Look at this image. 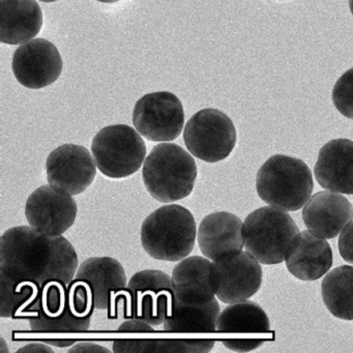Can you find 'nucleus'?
<instances>
[{
	"instance_id": "obj_19",
	"label": "nucleus",
	"mask_w": 353,
	"mask_h": 353,
	"mask_svg": "<svg viewBox=\"0 0 353 353\" xmlns=\"http://www.w3.org/2000/svg\"><path fill=\"white\" fill-rule=\"evenodd\" d=\"M314 173L323 189L353 195V141L334 139L322 146Z\"/></svg>"
},
{
	"instance_id": "obj_26",
	"label": "nucleus",
	"mask_w": 353,
	"mask_h": 353,
	"mask_svg": "<svg viewBox=\"0 0 353 353\" xmlns=\"http://www.w3.org/2000/svg\"><path fill=\"white\" fill-rule=\"evenodd\" d=\"M114 352L130 353H173L188 352L183 339L164 340V339H119L113 342Z\"/></svg>"
},
{
	"instance_id": "obj_13",
	"label": "nucleus",
	"mask_w": 353,
	"mask_h": 353,
	"mask_svg": "<svg viewBox=\"0 0 353 353\" xmlns=\"http://www.w3.org/2000/svg\"><path fill=\"white\" fill-rule=\"evenodd\" d=\"M97 169L92 154L78 144L59 146L46 160L48 183L73 196L83 193L94 183Z\"/></svg>"
},
{
	"instance_id": "obj_31",
	"label": "nucleus",
	"mask_w": 353,
	"mask_h": 353,
	"mask_svg": "<svg viewBox=\"0 0 353 353\" xmlns=\"http://www.w3.org/2000/svg\"><path fill=\"white\" fill-rule=\"evenodd\" d=\"M121 332H154V328L152 324L141 319H128L119 327Z\"/></svg>"
},
{
	"instance_id": "obj_37",
	"label": "nucleus",
	"mask_w": 353,
	"mask_h": 353,
	"mask_svg": "<svg viewBox=\"0 0 353 353\" xmlns=\"http://www.w3.org/2000/svg\"><path fill=\"white\" fill-rule=\"evenodd\" d=\"M40 1H43V3H55L57 0H40Z\"/></svg>"
},
{
	"instance_id": "obj_35",
	"label": "nucleus",
	"mask_w": 353,
	"mask_h": 353,
	"mask_svg": "<svg viewBox=\"0 0 353 353\" xmlns=\"http://www.w3.org/2000/svg\"><path fill=\"white\" fill-rule=\"evenodd\" d=\"M97 1H100V3H117L121 0H97Z\"/></svg>"
},
{
	"instance_id": "obj_32",
	"label": "nucleus",
	"mask_w": 353,
	"mask_h": 353,
	"mask_svg": "<svg viewBox=\"0 0 353 353\" xmlns=\"http://www.w3.org/2000/svg\"><path fill=\"white\" fill-rule=\"evenodd\" d=\"M69 352H106L110 353V350L108 348L101 346V345L97 344L94 342H80L75 343L72 346V348L69 349Z\"/></svg>"
},
{
	"instance_id": "obj_22",
	"label": "nucleus",
	"mask_w": 353,
	"mask_h": 353,
	"mask_svg": "<svg viewBox=\"0 0 353 353\" xmlns=\"http://www.w3.org/2000/svg\"><path fill=\"white\" fill-rule=\"evenodd\" d=\"M216 332L226 334H266L270 332V319L263 309L253 301L231 303L221 312Z\"/></svg>"
},
{
	"instance_id": "obj_34",
	"label": "nucleus",
	"mask_w": 353,
	"mask_h": 353,
	"mask_svg": "<svg viewBox=\"0 0 353 353\" xmlns=\"http://www.w3.org/2000/svg\"><path fill=\"white\" fill-rule=\"evenodd\" d=\"M46 343L52 345V346L63 348V347L73 346L76 340H74V339H49V340H46Z\"/></svg>"
},
{
	"instance_id": "obj_7",
	"label": "nucleus",
	"mask_w": 353,
	"mask_h": 353,
	"mask_svg": "<svg viewBox=\"0 0 353 353\" xmlns=\"http://www.w3.org/2000/svg\"><path fill=\"white\" fill-rule=\"evenodd\" d=\"M92 154L102 174L121 179L135 174L143 166L146 145L137 130L130 125H108L92 139Z\"/></svg>"
},
{
	"instance_id": "obj_16",
	"label": "nucleus",
	"mask_w": 353,
	"mask_h": 353,
	"mask_svg": "<svg viewBox=\"0 0 353 353\" xmlns=\"http://www.w3.org/2000/svg\"><path fill=\"white\" fill-rule=\"evenodd\" d=\"M301 216L309 231L323 239H332L352 220L353 206L341 194L319 192L305 203Z\"/></svg>"
},
{
	"instance_id": "obj_29",
	"label": "nucleus",
	"mask_w": 353,
	"mask_h": 353,
	"mask_svg": "<svg viewBox=\"0 0 353 353\" xmlns=\"http://www.w3.org/2000/svg\"><path fill=\"white\" fill-rule=\"evenodd\" d=\"M341 257L353 264V220H351L341 232L338 241Z\"/></svg>"
},
{
	"instance_id": "obj_12",
	"label": "nucleus",
	"mask_w": 353,
	"mask_h": 353,
	"mask_svg": "<svg viewBox=\"0 0 353 353\" xmlns=\"http://www.w3.org/2000/svg\"><path fill=\"white\" fill-rule=\"evenodd\" d=\"M12 68L21 85L30 90H41L59 79L63 72V59L53 43L45 39H34L15 51Z\"/></svg>"
},
{
	"instance_id": "obj_10",
	"label": "nucleus",
	"mask_w": 353,
	"mask_h": 353,
	"mask_svg": "<svg viewBox=\"0 0 353 353\" xmlns=\"http://www.w3.org/2000/svg\"><path fill=\"white\" fill-rule=\"evenodd\" d=\"M73 195L54 185H44L32 192L26 204V218L34 230L48 236H61L77 218Z\"/></svg>"
},
{
	"instance_id": "obj_30",
	"label": "nucleus",
	"mask_w": 353,
	"mask_h": 353,
	"mask_svg": "<svg viewBox=\"0 0 353 353\" xmlns=\"http://www.w3.org/2000/svg\"><path fill=\"white\" fill-rule=\"evenodd\" d=\"M188 352H210L214 348V339H183Z\"/></svg>"
},
{
	"instance_id": "obj_25",
	"label": "nucleus",
	"mask_w": 353,
	"mask_h": 353,
	"mask_svg": "<svg viewBox=\"0 0 353 353\" xmlns=\"http://www.w3.org/2000/svg\"><path fill=\"white\" fill-rule=\"evenodd\" d=\"M0 317L26 316L28 310L39 301L41 290L32 283L18 282L0 272Z\"/></svg>"
},
{
	"instance_id": "obj_6",
	"label": "nucleus",
	"mask_w": 353,
	"mask_h": 353,
	"mask_svg": "<svg viewBox=\"0 0 353 353\" xmlns=\"http://www.w3.org/2000/svg\"><path fill=\"white\" fill-rule=\"evenodd\" d=\"M243 233L245 250L262 264L272 265L284 261L299 230L286 210L264 206L245 218Z\"/></svg>"
},
{
	"instance_id": "obj_1",
	"label": "nucleus",
	"mask_w": 353,
	"mask_h": 353,
	"mask_svg": "<svg viewBox=\"0 0 353 353\" xmlns=\"http://www.w3.org/2000/svg\"><path fill=\"white\" fill-rule=\"evenodd\" d=\"M78 268L77 252L63 235L48 236L30 226H16L1 236L0 272L36 285L41 293L49 285L69 287Z\"/></svg>"
},
{
	"instance_id": "obj_18",
	"label": "nucleus",
	"mask_w": 353,
	"mask_h": 353,
	"mask_svg": "<svg viewBox=\"0 0 353 353\" xmlns=\"http://www.w3.org/2000/svg\"><path fill=\"white\" fill-rule=\"evenodd\" d=\"M172 287L175 297L185 305H205L216 297L212 260L188 256L173 268Z\"/></svg>"
},
{
	"instance_id": "obj_15",
	"label": "nucleus",
	"mask_w": 353,
	"mask_h": 353,
	"mask_svg": "<svg viewBox=\"0 0 353 353\" xmlns=\"http://www.w3.org/2000/svg\"><path fill=\"white\" fill-rule=\"evenodd\" d=\"M243 223L231 212H216L204 216L197 230L200 251L212 261L232 257L243 251Z\"/></svg>"
},
{
	"instance_id": "obj_27",
	"label": "nucleus",
	"mask_w": 353,
	"mask_h": 353,
	"mask_svg": "<svg viewBox=\"0 0 353 353\" xmlns=\"http://www.w3.org/2000/svg\"><path fill=\"white\" fill-rule=\"evenodd\" d=\"M332 98L336 110L353 119V68L339 78L332 88Z\"/></svg>"
},
{
	"instance_id": "obj_4",
	"label": "nucleus",
	"mask_w": 353,
	"mask_h": 353,
	"mask_svg": "<svg viewBox=\"0 0 353 353\" xmlns=\"http://www.w3.org/2000/svg\"><path fill=\"white\" fill-rule=\"evenodd\" d=\"M256 189L259 197L270 206L296 212L311 198L313 177L303 161L274 154L258 170Z\"/></svg>"
},
{
	"instance_id": "obj_36",
	"label": "nucleus",
	"mask_w": 353,
	"mask_h": 353,
	"mask_svg": "<svg viewBox=\"0 0 353 353\" xmlns=\"http://www.w3.org/2000/svg\"><path fill=\"white\" fill-rule=\"evenodd\" d=\"M349 9H350L351 14L353 15V0H348Z\"/></svg>"
},
{
	"instance_id": "obj_14",
	"label": "nucleus",
	"mask_w": 353,
	"mask_h": 353,
	"mask_svg": "<svg viewBox=\"0 0 353 353\" xmlns=\"http://www.w3.org/2000/svg\"><path fill=\"white\" fill-rule=\"evenodd\" d=\"M74 282L83 285L96 310H109L114 314L115 301L128 286L125 268L112 257H92L84 260L76 272Z\"/></svg>"
},
{
	"instance_id": "obj_8",
	"label": "nucleus",
	"mask_w": 353,
	"mask_h": 353,
	"mask_svg": "<svg viewBox=\"0 0 353 353\" xmlns=\"http://www.w3.org/2000/svg\"><path fill=\"white\" fill-rule=\"evenodd\" d=\"M183 141L194 158L218 163L232 152L236 144V129L222 111L202 109L185 123Z\"/></svg>"
},
{
	"instance_id": "obj_9",
	"label": "nucleus",
	"mask_w": 353,
	"mask_h": 353,
	"mask_svg": "<svg viewBox=\"0 0 353 353\" xmlns=\"http://www.w3.org/2000/svg\"><path fill=\"white\" fill-rule=\"evenodd\" d=\"M133 125L150 141H173L185 127L183 104L172 92H150L136 103Z\"/></svg>"
},
{
	"instance_id": "obj_20",
	"label": "nucleus",
	"mask_w": 353,
	"mask_h": 353,
	"mask_svg": "<svg viewBox=\"0 0 353 353\" xmlns=\"http://www.w3.org/2000/svg\"><path fill=\"white\" fill-rule=\"evenodd\" d=\"M0 13L3 44H26L42 28L43 12L36 0H0Z\"/></svg>"
},
{
	"instance_id": "obj_28",
	"label": "nucleus",
	"mask_w": 353,
	"mask_h": 353,
	"mask_svg": "<svg viewBox=\"0 0 353 353\" xmlns=\"http://www.w3.org/2000/svg\"><path fill=\"white\" fill-rule=\"evenodd\" d=\"M265 341H268V339H253L250 336L245 338L237 336V338L221 339V342L225 347L237 352H249L261 346Z\"/></svg>"
},
{
	"instance_id": "obj_3",
	"label": "nucleus",
	"mask_w": 353,
	"mask_h": 353,
	"mask_svg": "<svg viewBox=\"0 0 353 353\" xmlns=\"http://www.w3.org/2000/svg\"><path fill=\"white\" fill-rule=\"evenodd\" d=\"M193 214L179 204L159 208L146 216L141 226V245L156 260L177 262L193 252L197 239Z\"/></svg>"
},
{
	"instance_id": "obj_17",
	"label": "nucleus",
	"mask_w": 353,
	"mask_h": 353,
	"mask_svg": "<svg viewBox=\"0 0 353 353\" xmlns=\"http://www.w3.org/2000/svg\"><path fill=\"white\" fill-rule=\"evenodd\" d=\"M285 263L289 272L299 280H318L332 268V248L323 237L303 231L289 245Z\"/></svg>"
},
{
	"instance_id": "obj_23",
	"label": "nucleus",
	"mask_w": 353,
	"mask_h": 353,
	"mask_svg": "<svg viewBox=\"0 0 353 353\" xmlns=\"http://www.w3.org/2000/svg\"><path fill=\"white\" fill-rule=\"evenodd\" d=\"M324 305L339 319L353 320V266L342 265L330 270L321 284Z\"/></svg>"
},
{
	"instance_id": "obj_33",
	"label": "nucleus",
	"mask_w": 353,
	"mask_h": 353,
	"mask_svg": "<svg viewBox=\"0 0 353 353\" xmlns=\"http://www.w3.org/2000/svg\"><path fill=\"white\" fill-rule=\"evenodd\" d=\"M48 345L43 344V343H30L22 348L18 349L17 352H54Z\"/></svg>"
},
{
	"instance_id": "obj_11",
	"label": "nucleus",
	"mask_w": 353,
	"mask_h": 353,
	"mask_svg": "<svg viewBox=\"0 0 353 353\" xmlns=\"http://www.w3.org/2000/svg\"><path fill=\"white\" fill-rule=\"evenodd\" d=\"M216 296L222 303H234L253 296L262 284L259 261L249 252L212 261Z\"/></svg>"
},
{
	"instance_id": "obj_2",
	"label": "nucleus",
	"mask_w": 353,
	"mask_h": 353,
	"mask_svg": "<svg viewBox=\"0 0 353 353\" xmlns=\"http://www.w3.org/2000/svg\"><path fill=\"white\" fill-rule=\"evenodd\" d=\"M197 175L194 157L179 144L170 142L154 146L142 166L146 190L162 203H173L189 197Z\"/></svg>"
},
{
	"instance_id": "obj_24",
	"label": "nucleus",
	"mask_w": 353,
	"mask_h": 353,
	"mask_svg": "<svg viewBox=\"0 0 353 353\" xmlns=\"http://www.w3.org/2000/svg\"><path fill=\"white\" fill-rule=\"evenodd\" d=\"M92 314L80 313L76 310L69 291L65 303L53 315L38 312L28 317L30 328L37 332H85L90 328Z\"/></svg>"
},
{
	"instance_id": "obj_5",
	"label": "nucleus",
	"mask_w": 353,
	"mask_h": 353,
	"mask_svg": "<svg viewBox=\"0 0 353 353\" xmlns=\"http://www.w3.org/2000/svg\"><path fill=\"white\" fill-rule=\"evenodd\" d=\"M174 299L171 276L159 270H141L132 276L117 296L114 314L123 312L125 319H141L158 326L164 323Z\"/></svg>"
},
{
	"instance_id": "obj_21",
	"label": "nucleus",
	"mask_w": 353,
	"mask_h": 353,
	"mask_svg": "<svg viewBox=\"0 0 353 353\" xmlns=\"http://www.w3.org/2000/svg\"><path fill=\"white\" fill-rule=\"evenodd\" d=\"M220 314L216 297L197 305H185L175 297L163 325L168 332H214Z\"/></svg>"
}]
</instances>
